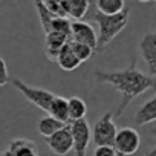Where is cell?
Wrapping results in <instances>:
<instances>
[{"mask_svg":"<svg viewBox=\"0 0 156 156\" xmlns=\"http://www.w3.org/2000/svg\"><path fill=\"white\" fill-rule=\"evenodd\" d=\"M130 9L126 8L121 14L116 16H104L98 11L94 16V20L98 25V52L103 51L129 23Z\"/></svg>","mask_w":156,"mask_h":156,"instance_id":"cell-2","label":"cell"},{"mask_svg":"<svg viewBox=\"0 0 156 156\" xmlns=\"http://www.w3.org/2000/svg\"><path fill=\"white\" fill-rule=\"evenodd\" d=\"M48 147L58 156L67 154L70 150H73V138H72V130L70 124H67L64 129H61L58 133H55L51 138H46Z\"/></svg>","mask_w":156,"mask_h":156,"instance_id":"cell-8","label":"cell"},{"mask_svg":"<svg viewBox=\"0 0 156 156\" xmlns=\"http://www.w3.org/2000/svg\"><path fill=\"white\" fill-rule=\"evenodd\" d=\"M92 3H95L97 11L104 16H116L126 9L124 0H95Z\"/></svg>","mask_w":156,"mask_h":156,"instance_id":"cell-16","label":"cell"},{"mask_svg":"<svg viewBox=\"0 0 156 156\" xmlns=\"http://www.w3.org/2000/svg\"><path fill=\"white\" fill-rule=\"evenodd\" d=\"M49 115L58 121H61L63 124L70 122L69 119V100L64 97H55L51 107H49Z\"/></svg>","mask_w":156,"mask_h":156,"instance_id":"cell-14","label":"cell"},{"mask_svg":"<svg viewBox=\"0 0 156 156\" xmlns=\"http://www.w3.org/2000/svg\"><path fill=\"white\" fill-rule=\"evenodd\" d=\"M61 3H63L67 19H73L75 22H81V19L87 12L89 5L92 2H89V0H61Z\"/></svg>","mask_w":156,"mask_h":156,"instance_id":"cell-12","label":"cell"},{"mask_svg":"<svg viewBox=\"0 0 156 156\" xmlns=\"http://www.w3.org/2000/svg\"><path fill=\"white\" fill-rule=\"evenodd\" d=\"M113 115H115L113 112H107L95 122L92 129V139L97 147L115 144L118 129H116V124L113 122Z\"/></svg>","mask_w":156,"mask_h":156,"instance_id":"cell-4","label":"cell"},{"mask_svg":"<svg viewBox=\"0 0 156 156\" xmlns=\"http://www.w3.org/2000/svg\"><path fill=\"white\" fill-rule=\"evenodd\" d=\"M43 3L54 17H67L61 2H57V0H46V2H43Z\"/></svg>","mask_w":156,"mask_h":156,"instance_id":"cell-22","label":"cell"},{"mask_svg":"<svg viewBox=\"0 0 156 156\" xmlns=\"http://www.w3.org/2000/svg\"><path fill=\"white\" fill-rule=\"evenodd\" d=\"M66 126L67 124H63L61 121H58V119L52 118L51 115H48V116H44L38 121V133L41 136H44V139H46V138H51L55 133H58Z\"/></svg>","mask_w":156,"mask_h":156,"instance_id":"cell-17","label":"cell"},{"mask_svg":"<svg viewBox=\"0 0 156 156\" xmlns=\"http://www.w3.org/2000/svg\"><path fill=\"white\" fill-rule=\"evenodd\" d=\"M11 83L14 84V87L17 90H20L25 95V98L28 101H31L34 106H37L43 112L49 113V107H51L54 98L57 97L55 94H52L46 89H41V87H32V86L23 83L22 80H19V78H11Z\"/></svg>","mask_w":156,"mask_h":156,"instance_id":"cell-3","label":"cell"},{"mask_svg":"<svg viewBox=\"0 0 156 156\" xmlns=\"http://www.w3.org/2000/svg\"><path fill=\"white\" fill-rule=\"evenodd\" d=\"M156 121V95L145 101L135 113V124L136 126H145Z\"/></svg>","mask_w":156,"mask_h":156,"instance_id":"cell-13","label":"cell"},{"mask_svg":"<svg viewBox=\"0 0 156 156\" xmlns=\"http://www.w3.org/2000/svg\"><path fill=\"white\" fill-rule=\"evenodd\" d=\"M139 51L151 75H156V32H148L139 41Z\"/></svg>","mask_w":156,"mask_h":156,"instance_id":"cell-9","label":"cell"},{"mask_svg":"<svg viewBox=\"0 0 156 156\" xmlns=\"http://www.w3.org/2000/svg\"><path fill=\"white\" fill-rule=\"evenodd\" d=\"M70 130H72V138H73L75 156H84L92 138V130H90L89 122L86 119L70 122Z\"/></svg>","mask_w":156,"mask_h":156,"instance_id":"cell-6","label":"cell"},{"mask_svg":"<svg viewBox=\"0 0 156 156\" xmlns=\"http://www.w3.org/2000/svg\"><path fill=\"white\" fill-rule=\"evenodd\" d=\"M9 81H11V78H9V72H8L6 61L0 57V87L6 86Z\"/></svg>","mask_w":156,"mask_h":156,"instance_id":"cell-23","label":"cell"},{"mask_svg":"<svg viewBox=\"0 0 156 156\" xmlns=\"http://www.w3.org/2000/svg\"><path fill=\"white\" fill-rule=\"evenodd\" d=\"M70 43V38L64 34H60V32H51L46 35L44 38V52H46V57L51 60V61H57V57L60 54V51L67 44Z\"/></svg>","mask_w":156,"mask_h":156,"instance_id":"cell-10","label":"cell"},{"mask_svg":"<svg viewBox=\"0 0 156 156\" xmlns=\"http://www.w3.org/2000/svg\"><path fill=\"white\" fill-rule=\"evenodd\" d=\"M35 8H37V12H38V17H40V23H41V28L44 31V34H51L52 32V22H54V16L48 11V8L44 6L43 2H35Z\"/></svg>","mask_w":156,"mask_h":156,"instance_id":"cell-19","label":"cell"},{"mask_svg":"<svg viewBox=\"0 0 156 156\" xmlns=\"http://www.w3.org/2000/svg\"><path fill=\"white\" fill-rule=\"evenodd\" d=\"M52 32H60L72 38V22L67 17H55L52 22Z\"/></svg>","mask_w":156,"mask_h":156,"instance_id":"cell-21","label":"cell"},{"mask_svg":"<svg viewBox=\"0 0 156 156\" xmlns=\"http://www.w3.org/2000/svg\"><path fill=\"white\" fill-rule=\"evenodd\" d=\"M63 70H75L78 66L81 64V61L76 58V55L73 54L72 48H70V43H67L58 54L57 57V61H55Z\"/></svg>","mask_w":156,"mask_h":156,"instance_id":"cell-15","label":"cell"},{"mask_svg":"<svg viewBox=\"0 0 156 156\" xmlns=\"http://www.w3.org/2000/svg\"><path fill=\"white\" fill-rule=\"evenodd\" d=\"M151 133H153V135L156 136V129H151Z\"/></svg>","mask_w":156,"mask_h":156,"instance_id":"cell-27","label":"cell"},{"mask_svg":"<svg viewBox=\"0 0 156 156\" xmlns=\"http://www.w3.org/2000/svg\"><path fill=\"white\" fill-rule=\"evenodd\" d=\"M70 48H72L73 54L76 55V58L80 60L81 63H84V61L90 60V58L97 54L92 48H89V46H86V44H83V43H75V41H70Z\"/></svg>","mask_w":156,"mask_h":156,"instance_id":"cell-20","label":"cell"},{"mask_svg":"<svg viewBox=\"0 0 156 156\" xmlns=\"http://www.w3.org/2000/svg\"><path fill=\"white\" fill-rule=\"evenodd\" d=\"M70 41L83 43L98 52V35L95 28L87 22H72V38Z\"/></svg>","mask_w":156,"mask_h":156,"instance_id":"cell-7","label":"cell"},{"mask_svg":"<svg viewBox=\"0 0 156 156\" xmlns=\"http://www.w3.org/2000/svg\"><path fill=\"white\" fill-rule=\"evenodd\" d=\"M95 156H119L113 145H103L95 148Z\"/></svg>","mask_w":156,"mask_h":156,"instance_id":"cell-24","label":"cell"},{"mask_svg":"<svg viewBox=\"0 0 156 156\" xmlns=\"http://www.w3.org/2000/svg\"><path fill=\"white\" fill-rule=\"evenodd\" d=\"M147 156H156V147H153V148L147 153Z\"/></svg>","mask_w":156,"mask_h":156,"instance_id":"cell-25","label":"cell"},{"mask_svg":"<svg viewBox=\"0 0 156 156\" xmlns=\"http://www.w3.org/2000/svg\"><path fill=\"white\" fill-rule=\"evenodd\" d=\"M86 113H87V104L84 100H81L80 97L69 98V119H70V122L86 119Z\"/></svg>","mask_w":156,"mask_h":156,"instance_id":"cell-18","label":"cell"},{"mask_svg":"<svg viewBox=\"0 0 156 156\" xmlns=\"http://www.w3.org/2000/svg\"><path fill=\"white\" fill-rule=\"evenodd\" d=\"M6 151L11 156H38L37 145L25 138H16L9 142Z\"/></svg>","mask_w":156,"mask_h":156,"instance_id":"cell-11","label":"cell"},{"mask_svg":"<svg viewBox=\"0 0 156 156\" xmlns=\"http://www.w3.org/2000/svg\"><path fill=\"white\" fill-rule=\"evenodd\" d=\"M0 156H11V154H9V153H8V151H6V150H5V151H3V153H2V154H0Z\"/></svg>","mask_w":156,"mask_h":156,"instance_id":"cell-26","label":"cell"},{"mask_svg":"<svg viewBox=\"0 0 156 156\" xmlns=\"http://www.w3.org/2000/svg\"><path fill=\"white\" fill-rule=\"evenodd\" d=\"M97 81L103 84L112 86L118 94H121V104L118 106L115 115H122V112L129 107V104L138 98L139 95L145 94L150 89H156V78L145 75L142 70L138 69L136 60H133L129 67L121 70H95Z\"/></svg>","mask_w":156,"mask_h":156,"instance_id":"cell-1","label":"cell"},{"mask_svg":"<svg viewBox=\"0 0 156 156\" xmlns=\"http://www.w3.org/2000/svg\"><path fill=\"white\" fill-rule=\"evenodd\" d=\"M141 136L133 127H122L115 138V150L119 156H130L139 150Z\"/></svg>","mask_w":156,"mask_h":156,"instance_id":"cell-5","label":"cell"}]
</instances>
